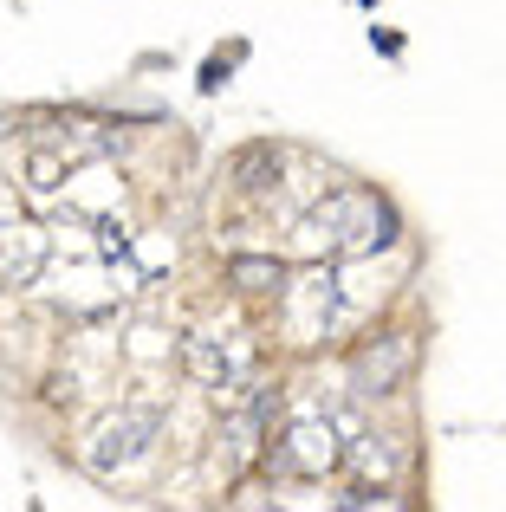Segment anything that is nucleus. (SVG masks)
I'll use <instances>...</instances> for the list:
<instances>
[{"label": "nucleus", "mask_w": 506, "mask_h": 512, "mask_svg": "<svg viewBox=\"0 0 506 512\" xmlns=\"http://www.w3.org/2000/svg\"><path fill=\"white\" fill-rule=\"evenodd\" d=\"M338 461H344V448H338L331 415H299L292 428H279V435L266 441V467L286 474V480H325Z\"/></svg>", "instance_id": "2"}, {"label": "nucleus", "mask_w": 506, "mask_h": 512, "mask_svg": "<svg viewBox=\"0 0 506 512\" xmlns=\"http://www.w3.org/2000/svg\"><path fill=\"white\" fill-rule=\"evenodd\" d=\"M163 428H169V415L156 409V402L117 409L111 422H98V435H91V448H85L91 474H117V467H137L143 454H150L156 441H163Z\"/></svg>", "instance_id": "3"}, {"label": "nucleus", "mask_w": 506, "mask_h": 512, "mask_svg": "<svg viewBox=\"0 0 506 512\" xmlns=\"http://www.w3.org/2000/svg\"><path fill=\"white\" fill-rule=\"evenodd\" d=\"M279 299H286V312H292L299 344H318V338H325V325H318V318H331V273H312L305 286H292V279H286V292H279Z\"/></svg>", "instance_id": "6"}, {"label": "nucleus", "mask_w": 506, "mask_h": 512, "mask_svg": "<svg viewBox=\"0 0 506 512\" xmlns=\"http://www.w3.org/2000/svg\"><path fill=\"white\" fill-rule=\"evenodd\" d=\"M182 370H189L202 389H215V402L234 396V383H241V363H234L215 338H182Z\"/></svg>", "instance_id": "5"}, {"label": "nucleus", "mask_w": 506, "mask_h": 512, "mask_svg": "<svg viewBox=\"0 0 506 512\" xmlns=\"http://www.w3.org/2000/svg\"><path fill=\"white\" fill-rule=\"evenodd\" d=\"M299 240L312 253H331V260H364V253L396 240V208L383 195H370V188H338L331 201H318L305 214Z\"/></svg>", "instance_id": "1"}, {"label": "nucleus", "mask_w": 506, "mask_h": 512, "mask_svg": "<svg viewBox=\"0 0 506 512\" xmlns=\"http://www.w3.org/2000/svg\"><path fill=\"white\" fill-rule=\"evenodd\" d=\"M286 279L292 273L279 260H266V253H234V260H228V286H241L247 299H279Z\"/></svg>", "instance_id": "7"}, {"label": "nucleus", "mask_w": 506, "mask_h": 512, "mask_svg": "<svg viewBox=\"0 0 506 512\" xmlns=\"http://www.w3.org/2000/svg\"><path fill=\"white\" fill-rule=\"evenodd\" d=\"M416 357H422L416 331H377L351 350V389L357 396H396L416 376Z\"/></svg>", "instance_id": "4"}]
</instances>
